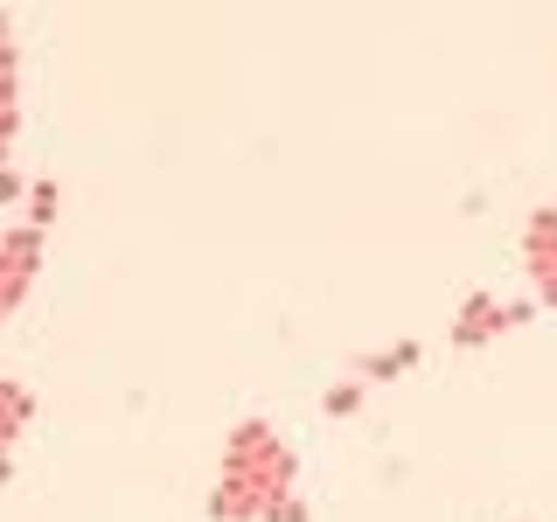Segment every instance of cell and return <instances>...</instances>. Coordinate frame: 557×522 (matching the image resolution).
Here are the masks:
<instances>
[{
  "mask_svg": "<svg viewBox=\"0 0 557 522\" xmlns=\"http://www.w3.org/2000/svg\"><path fill=\"white\" fill-rule=\"evenodd\" d=\"M35 272H42V231L8 223V231H0V321H8V313L28 300Z\"/></svg>",
  "mask_w": 557,
  "mask_h": 522,
  "instance_id": "6da1fadb",
  "label": "cell"
},
{
  "mask_svg": "<svg viewBox=\"0 0 557 522\" xmlns=\"http://www.w3.org/2000/svg\"><path fill=\"white\" fill-rule=\"evenodd\" d=\"M14 133H22V49L14 22L0 14V167H14Z\"/></svg>",
  "mask_w": 557,
  "mask_h": 522,
  "instance_id": "7a4b0ae2",
  "label": "cell"
},
{
  "mask_svg": "<svg viewBox=\"0 0 557 522\" xmlns=\"http://www.w3.org/2000/svg\"><path fill=\"white\" fill-rule=\"evenodd\" d=\"M28 418H35V397H28V383L0 376V452H14V439L28 432Z\"/></svg>",
  "mask_w": 557,
  "mask_h": 522,
  "instance_id": "3957f363",
  "label": "cell"
},
{
  "mask_svg": "<svg viewBox=\"0 0 557 522\" xmlns=\"http://www.w3.org/2000/svg\"><path fill=\"white\" fill-rule=\"evenodd\" d=\"M22 209H28V231H49V216H57V182H28Z\"/></svg>",
  "mask_w": 557,
  "mask_h": 522,
  "instance_id": "277c9868",
  "label": "cell"
},
{
  "mask_svg": "<svg viewBox=\"0 0 557 522\" xmlns=\"http://www.w3.org/2000/svg\"><path fill=\"white\" fill-rule=\"evenodd\" d=\"M22 196H28V182L14 167H0V209H22Z\"/></svg>",
  "mask_w": 557,
  "mask_h": 522,
  "instance_id": "5b68a950",
  "label": "cell"
}]
</instances>
